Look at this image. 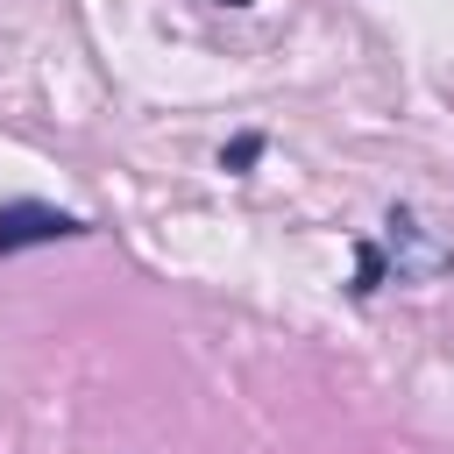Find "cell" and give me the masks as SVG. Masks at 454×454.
Listing matches in <instances>:
<instances>
[{
  "label": "cell",
  "mask_w": 454,
  "mask_h": 454,
  "mask_svg": "<svg viewBox=\"0 0 454 454\" xmlns=\"http://www.w3.org/2000/svg\"><path fill=\"white\" fill-rule=\"evenodd\" d=\"M255 149H262V142H255V135H241V142L227 149V170H241V163H255Z\"/></svg>",
  "instance_id": "cell-2"
},
{
  "label": "cell",
  "mask_w": 454,
  "mask_h": 454,
  "mask_svg": "<svg viewBox=\"0 0 454 454\" xmlns=\"http://www.w3.org/2000/svg\"><path fill=\"white\" fill-rule=\"evenodd\" d=\"M64 234H85V220H71V213H57V206H35V199L0 206V255H14V248H28V241H64Z\"/></svg>",
  "instance_id": "cell-1"
},
{
  "label": "cell",
  "mask_w": 454,
  "mask_h": 454,
  "mask_svg": "<svg viewBox=\"0 0 454 454\" xmlns=\"http://www.w3.org/2000/svg\"><path fill=\"white\" fill-rule=\"evenodd\" d=\"M220 7H248V0H220Z\"/></svg>",
  "instance_id": "cell-3"
}]
</instances>
